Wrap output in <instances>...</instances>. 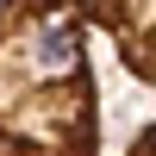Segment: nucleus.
Segmentation results:
<instances>
[{
    "label": "nucleus",
    "mask_w": 156,
    "mask_h": 156,
    "mask_svg": "<svg viewBox=\"0 0 156 156\" xmlns=\"http://www.w3.org/2000/svg\"><path fill=\"white\" fill-rule=\"evenodd\" d=\"M0 156H100V87L69 0H0Z\"/></svg>",
    "instance_id": "1"
},
{
    "label": "nucleus",
    "mask_w": 156,
    "mask_h": 156,
    "mask_svg": "<svg viewBox=\"0 0 156 156\" xmlns=\"http://www.w3.org/2000/svg\"><path fill=\"white\" fill-rule=\"evenodd\" d=\"M87 31L112 37L119 62L144 87H156V0H69Z\"/></svg>",
    "instance_id": "2"
},
{
    "label": "nucleus",
    "mask_w": 156,
    "mask_h": 156,
    "mask_svg": "<svg viewBox=\"0 0 156 156\" xmlns=\"http://www.w3.org/2000/svg\"><path fill=\"white\" fill-rule=\"evenodd\" d=\"M119 156H156V119H150V125H144V131H137V137H131Z\"/></svg>",
    "instance_id": "3"
}]
</instances>
